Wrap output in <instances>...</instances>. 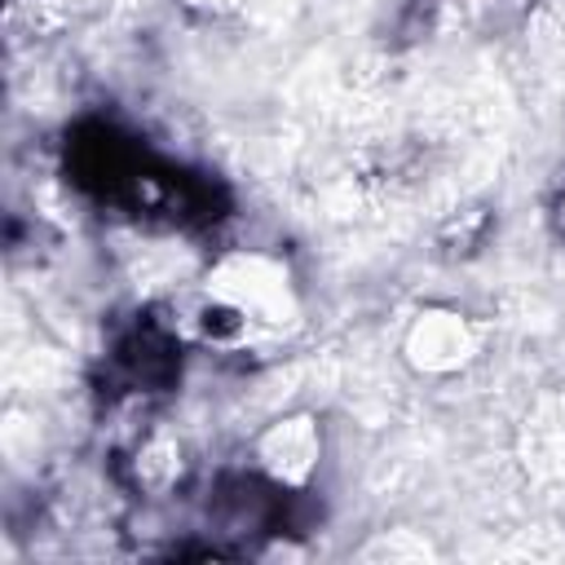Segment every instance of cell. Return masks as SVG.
Instances as JSON below:
<instances>
[{
	"label": "cell",
	"instance_id": "obj_1",
	"mask_svg": "<svg viewBox=\"0 0 565 565\" xmlns=\"http://www.w3.org/2000/svg\"><path fill=\"white\" fill-rule=\"evenodd\" d=\"M318 450H322V441H318L313 419L309 415H291V419H278L260 437V468L282 486H300L313 472Z\"/></svg>",
	"mask_w": 565,
	"mask_h": 565
},
{
	"label": "cell",
	"instance_id": "obj_2",
	"mask_svg": "<svg viewBox=\"0 0 565 565\" xmlns=\"http://www.w3.org/2000/svg\"><path fill=\"white\" fill-rule=\"evenodd\" d=\"M411 358L424 371H450L459 362H468L472 353V331L459 313H424L411 331Z\"/></svg>",
	"mask_w": 565,
	"mask_h": 565
},
{
	"label": "cell",
	"instance_id": "obj_3",
	"mask_svg": "<svg viewBox=\"0 0 565 565\" xmlns=\"http://www.w3.org/2000/svg\"><path fill=\"white\" fill-rule=\"evenodd\" d=\"M177 472H181V446L177 441H150V446H141V455H137V481L141 486L163 490V486L177 481Z\"/></svg>",
	"mask_w": 565,
	"mask_h": 565
},
{
	"label": "cell",
	"instance_id": "obj_4",
	"mask_svg": "<svg viewBox=\"0 0 565 565\" xmlns=\"http://www.w3.org/2000/svg\"><path fill=\"white\" fill-rule=\"evenodd\" d=\"M556 230L565 234V194H561V203H556Z\"/></svg>",
	"mask_w": 565,
	"mask_h": 565
}]
</instances>
